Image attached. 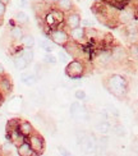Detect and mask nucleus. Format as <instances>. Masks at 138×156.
Returning a JSON list of instances; mask_svg holds the SVG:
<instances>
[{"label": "nucleus", "instance_id": "393cba45", "mask_svg": "<svg viewBox=\"0 0 138 156\" xmlns=\"http://www.w3.org/2000/svg\"><path fill=\"white\" fill-rule=\"evenodd\" d=\"M19 118H13V119H9L6 122V126H5V131H12V129H16L18 128V124H19Z\"/></svg>", "mask_w": 138, "mask_h": 156}, {"label": "nucleus", "instance_id": "6ab92c4d", "mask_svg": "<svg viewBox=\"0 0 138 156\" xmlns=\"http://www.w3.org/2000/svg\"><path fill=\"white\" fill-rule=\"evenodd\" d=\"M13 64H14L16 69H17V70H21V72L26 70V69H27V67L30 66V64L27 63V60H26L21 54L14 56V60H13Z\"/></svg>", "mask_w": 138, "mask_h": 156}, {"label": "nucleus", "instance_id": "9b49d317", "mask_svg": "<svg viewBox=\"0 0 138 156\" xmlns=\"http://www.w3.org/2000/svg\"><path fill=\"white\" fill-rule=\"evenodd\" d=\"M13 91V82H12V78L8 74H4L0 77V92L3 94L4 97L9 96Z\"/></svg>", "mask_w": 138, "mask_h": 156}, {"label": "nucleus", "instance_id": "7c9ffc66", "mask_svg": "<svg viewBox=\"0 0 138 156\" xmlns=\"http://www.w3.org/2000/svg\"><path fill=\"white\" fill-rule=\"evenodd\" d=\"M81 26H83L84 28H87V27H94V22H91V21H83L82 19V23H81Z\"/></svg>", "mask_w": 138, "mask_h": 156}, {"label": "nucleus", "instance_id": "1a4fd4ad", "mask_svg": "<svg viewBox=\"0 0 138 156\" xmlns=\"http://www.w3.org/2000/svg\"><path fill=\"white\" fill-rule=\"evenodd\" d=\"M63 49L69 56L74 58V59H81V55L83 54V49L81 48V44H77V42L72 41V40L65 45Z\"/></svg>", "mask_w": 138, "mask_h": 156}, {"label": "nucleus", "instance_id": "4c0bfd02", "mask_svg": "<svg viewBox=\"0 0 138 156\" xmlns=\"http://www.w3.org/2000/svg\"><path fill=\"white\" fill-rule=\"evenodd\" d=\"M32 3H45V0H32Z\"/></svg>", "mask_w": 138, "mask_h": 156}, {"label": "nucleus", "instance_id": "0eeeda50", "mask_svg": "<svg viewBox=\"0 0 138 156\" xmlns=\"http://www.w3.org/2000/svg\"><path fill=\"white\" fill-rule=\"evenodd\" d=\"M136 19L134 9L129 8V6H124L120 12H118V24L119 26H126Z\"/></svg>", "mask_w": 138, "mask_h": 156}, {"label": "nucleus", "instance_id": "f3484780", "mask_svg": "<svg viewBox=\"0 0 138 156\" xmlns=\"http://www.w3.org/2000/svg\"><path fill=\"white\" fill-rule=\"evenodd\" d=\"M52 6H55V8L62 10L63 13H68L70 10H74V3L72 2V0H58V3Z\"/></svg>", "mask_w": 138, "mask_h": 156}, {"label": "nucleus", "instance_id": "c85d7f7f", "mask_svg": "<svg viewBox=\"0 0 138 156\" xmlns=\"http://www.w3.org/2000/svg\"><path fill=\"white\" fill-rule=\"evenodd\" d=\"M5 12H6V5H5L3 2H0V24H2L3 19H4Z\"/></svg>", "mask_w": 138, "mask_h": 156}, {"label": "nucleus", "instance_id": "cd10ccee", "mask_svg": "<svg viewBox=\"0 0 138 156\" xmlns=\"http://www.w3.org/2000/svg\"><path fill=\"white\" fill-rule=\"evenodd\" d=\"M68 54L67 53H65V51H59V53H58V59L59 60H60L62 63H64V64H67V63H69V59H68Z\"/></svg>", "mask_w": 138, "mask_h": 156}, {"label": "nucleus", "instance_id": "ddd939ff", "mask_svg": "<svg viewBox=\"0 0 138 156\" xmlns=\"http://www.w3.org/2000/svg\"><path fill=\"white\" fill-rule=\"evenodd\" d=\"M5 137H6V140L8 141H10V142H13L16 146H18V145H21L22 142H24L26 138L24 136L18 131V128H16V129H12V131H6V134H5Z\"/></svg>", "mask_w": 138, "mask_h": 156}, {"label": "nucleus", "instance_id": "72a5a7b5", "mask_svg": "<svg viewBox=\"0 0 138 156\" xmlns=\"http://www.w3.org/2000/svg\"><path fill=\"white\" fill-rule=\"evenodd\" d=\"M4 74H5V68H4V66H3V64L0 63V77H2V76H4Z\"/></svg>", "mask_w": 138, "mask_h": 156}, {"label": "nucleus", "instance_id": "b1692460", "mask_svg": "<svg viewBox=\"0 0 138 156\" xmlns=\"http://www.w3.org/2000/svg\"><path fill=\"white\" fill-rule=\"evenodd\" d=\"M42 63L45 66H54V64L58 63V58L55 55H52L51 53H46V55L44 56Z\"/></svg>", "mask_w": 138, "mask_h": 156}, {"label": "nucleus", "instance_id": "9d476101", "mask_svg": "<svg viewBox=\"0 0 138 156\" xmlns=\"http://www.w3.org/2000/svg\"><path fill=\"white\" fill-rule=\"evenodd\" d=\"M111 56H113V62H126L129 58V53L127 49L123 46H114L111 48Z\"/></svg>", "mask_w": 138, "mask_h": 156}, {"label": "nucleus", "instance_id": "37998d69", "mask_svg": "<svg viewBox=\"0 0 138 156\" xmlns=\"http://www.w3.org/2000/svg\"><path fill=\"white\" fill-rule=\"evenodd\" d=\"M2 155H4V154H3V150H2V146H0V156Z\"/></svg>", "mask_w": 138, "mask_h": 156}, {"label": "nucleus", "instance_id": "f03ea898", "mask_svg": "<svg viewBox=\"0 0 138 156\" xmlns=\"http://www.w3.org/2000/svg\"><path fill=\"white\" fill-rule=\"evenodd\" d=\"M64 72H65V76L72 81L81 80L86 74V64H84L82 59H73L69 63H67Z\"/></svg>", "mask_w": 138, "mask_h": 156}, {"label": "nucleus", "instance_id": "4be33fe9", "mask_svg": "<svg viewBox=\"0 0 138 156\" xmlns=\"http://www.w3.org/2000/svg\"><path fill=\"white\" fill-rule=\"evenodd\" d=\"M55 46L56 45L52 42L50 38H45V40L41 41V48L44 49V51H46V53H52V51L55 50Z\"/></svg>", "mask_w": 138, "mask_h": 156}, {"label": "nucleus", "instance_id": "5701e85b", "mask_svg": "<svg viewBox=\"0 0 138 156\" xmlns=\"http://www.w3.org/2000/svg\"><path fill=\"white\" fill-rule=\"evenodd\" d=\"M21 55L26 60H27L28 64H31L32 62H34V59H35V53H34V50H32V49H24V50H22Z\"/></svg>", "mask_w": 138, "mask_h": 156}, {"label": "nucleus", "instance_id": "f704fd0d", "mask_svg": "<svg viewBox=\"0 0 138 156\" xmlns=\"http://www.w3.org/2000/svg\"><path fill=\"white\" fill-rule=\"evenodd\" d=\"M4 100H5V97L3 96V94H2V92H0V106H2L3 104H4Z\"/></svg>", "mask_w": 138, "mask_h": 156}, {"label": "nucleus", "instance_id": "20e7f679", "mask_svg": "<svg viewBox=\"0 0 138 156\" xmlns=\"http://www.w3.org/2000/svg\"><path fill=\"white\" fill-rule=\"evenodd\" d=\"M27 141L30 142V145L32 147V150H34L37 155H42L44 151H45V147H46V144H45V138L42 136L38 133V132H34L30 137L27 138Z\"/></svg>", "mask_w": 138, "mask_h": 156}, {"label": "nucleus", "instance_id": "4468645a", "mask_svg": "<svg viewBox=\"0 0 138 156\" xmlns=\"http://www.w3.org/2000/svg\"><path fill=\"white\" fill-rule=\"evenodd\" d=\"M17 155H19V156H37V154L32 150V147L27 140L17 146Z\"/></svg>", "mask_w": 138, "mask_h": 156}, {"label": "nucleus", "instance_id": "a19ab883", "mask_svg": "<svg viewBox=\"0 0 138 156\" xmlns=\"http://www.w3.org/2000/svg\"><path fill=\"white\" fill-rule=\"evenodd\" d=\"M133 2V5H138V0H132Z\"/></svg>", "mask_w": 138, "mask_h": 156}, {"label": "nucleus", "instance_id": "a878e982", "mask_svg": "<svg viewBox=\"0 0 138 156\" xmlns=\"http://www.w3.org/2000/svg\"><path fill=\"white\" fill-rule=\"evenodd\" d=\"M113 131H114V133L118 136V137H124V136L127 134L126 128H124L122 124H116V126L113 128Z\"/></svg>", "mask_w": 138, "mask_h": 156}, {"label": "nucleus", "instance_id": "c756f323", "mask_svg": "<svg viewBox=\"0 0 138 156\" xmlns=\"http://www.w3.org/2000/svg\"><path fill=\"white\" fill-rule=\"evenodd\" d=\"M108 114H111V115H114L115 118L116 116H119V112H118V109L113 105H109L108 106Z\"/></svg>", "mask_w": 138, "mask_h": 156}, {"label": "nucleus", "instance_id": "6e6552de", "mask_svg": "<svg viewBox=\"0 0 138 156\" xmlns=\"http://www.w3.org/2000/svg\"><path fill=\"white\" fill-rule=\"evenodd\" d=\"M69 32V37H70V40L72 41H74L77 44H84V42H87V31L86 28L83 27V26H80V27H77V28H72V30H68Z\"/></svg>", "mask_w": 138, "mask_h": 156}, {"label": "nucleus", "instance_id": "aec40b11", "mask_svg": "<svg viewBox=\"0 0 138 156\" xmlns=\"http://www.w3.org/2000/svg\"><path fill=\"white\" fill-rule=\"evenodd\" d=\"M14 22L19 26H27L30 23V18L27 16V13H24L23 10H19L16 13V16H14Z\"/></svg>", "mask_w": 138, "mask_h": 156}, {"label": "nucleus", "instance_id": "2f4dec72", "mask_svg": "<svg viewBox=\"0 0 138 156\" xmlns=\"http://www.w3.org/2000/svg\"><path fill=\"white\" fill-rule=\"evenodd\" d=\"M58 150H59V154H60V155H70V152L67 151V150H65L64 147H62V146H59Z\"/></svg>", "mask_w": 138, "mask_h": 156}, {"label": "nucleus", "instance_id": "f257e3e1", "mask_svg": "<svg viewBox=\"0 0 138 156\" xmlns=\"http://www.w3.org/2000/svg\"><path fill=\"white\" fill-rule=\"evenodd\" d=\"M104 86L111 95L120 100L126 99L128 95V91H129L127 78L119 73L109 74L106 77V80L104 81Z\"/></svg>", "mask_w": 138, "mask_h": 156}, {"label": "nucleus", "instance_id": "7ed1b4c3", "mask_svg": "<svg viewBox=\"0 0 138 156\" xmlns=\"http://www.w3.org/2000/svg\"><path fill=\"white\" fill-rule=\"evenodd\" d=\"M49 38L54 42L55 45L60 48H64L69 41H70V37H69V32L68 30L65 28H62V27H55V28H51L48 34Z\"/></svg>", "mask_w": 138, "mask_h": 156}, {"label": "nucleus", "instance_id": "e433bc0d", "mask_svg": "<svg viewBox=\"0 0 138 156\" xmlns=\"http://www.w3.org/2000/svg\"><path fill=\"white\" fill-rule=\"evenodd\" d=\"M26 5H27V0H21V6L22 8H24Z\"/></svg>", "mask_w": 138, "mask_h": 156}, {"label": "nucleus", "instance_id": "f8f14e48", "mask_svg": "<svg viewBox=\"0 0 138 156\" xmlns=\"http://www.w3.org/2000/svg\"><path fill=\"white\" fill-rule=\"evenodd\" d=\"M24 34H26V32H24V30H23L22 26H19V24L12 26L10 30H9L10 41H12V42H14V44L21 42V40H22V37H23Z\"/></svg>", "mask_w": 138, "mask_h": 156}, {"label": "nucleus", "instance_id": "bb28decb", "mask_svg": "<svg viewBox=\"0 0 138 156\" xmlns=\"http://www.w3.org/2000/svg\"><path fill=\"white\" fill-rule=\"evenodd\" d=\"M74 96L78 101H84L87 99V94H86V91H83V90H77L74 92Z\"/></svg>", "mask_w": 138, "mask_h": 156}, {"label": "nucleus", "instance_id": "423d86ee", "mask_svg": "<svg viewBox=\"0 0 138 156\" xmlns=\"http://www.w3.org/2000/svg\"><path fill=\"white\" fill-rule=\"evenodd\" d=\"M69 113L74 119H80V120H88L90 119V115L87 113V110L81 105L80 101L72 102V105L69 108Z\"/></svg>", "mask_w": 138, "mask_h": 156}, {"label": "nucleus", "instance_id": "2eb2a0df", "mask_svg": "<svg viewBox=\"0 0 138 156\" xmlns=\"http://www.w3.org/2000/svg\"><path fill=\"white\" fill-rule=\"evenodd\" d=\"M18 131L21 132L26 138H28L30 136L35 132V128H34V126H32L31 122L21 119V120H19V124H18Z\"/></svg>", "mask_w": 138, "mask_h": 156}, {"label": "nucleus", "instance_id": "c9c22d12", "mask_svg": "<svg viewBox=\"0 0 138 156\" xmlns=\"http://www.w3.org/2000/svg\"><path fill=\"white\" fill-rule=\"evenodd\" d=\"M133 9H134V14H136V19H137L138 18V5H134Z\"/></svg>", "mask_w": 138, "mask_h": 156}, {"label": "nucleus", "instance_id": "58836bf2", "mask_svg": "<svg viewBox=\"0 0 138 156\" xmlns=\"http://www.w3.org/2000/svg\"><path fill=\"white\" fill-rule=\"evenodd\" d=\"M0 2H3V3L5 4V5H8V4L10 3V0H0Z\"/></svg>", "mask_w": 138, "mask_h": 156}, {"label": "nucleus", "instance_id": "ea45409f", "mask_svg": "<svg viewBox=\"0 0 138 156\" xmlns=\"http://www.w3.org/2000/svg\"><path fill=\"white\" fill-rule=\"evenodd\" d=\"M133 129H134V132H136V133H138V127H137V126H134Z\"/></svg>", "mask_w": 138, "mask_h": 156}, {"label": "nucleus", "instance_id": "79ce46f5", "mask_svg": "<svg viewBox=\"0 0 138 156\" xmlns=\"http://www.w3.org/2000/svg\"><path fill=\"white\" fill-rule=\"evenodd\" d=\"M134 151H136V154H138V145L134 147Z\"/></svg>", "mask_w": 138, "mask_h": 156}, {"label": "nucleus", "instance_id": "dca6fc26", "mask_svg": "<svg viewBox=\"0 0 138 156\" xmlns=\"http://www.w3.org/2000/svg\"><path fill=\"white\" fill-rule=\"evenodd\" d=\"M21 81L23 84H26V86H34V84H36V82L38 81V77L36 76V73H32V72H24L21 76Z\"/></svg>", "mask_w": 138, "mask_h": 156}, {"label": "nucleus", "instance_id": "473e14b6", "mask_svg": "<svg viewBox=\"0 0 138 156\" xmlns=\"http://www.w3.org/2000/svg\"><path fill=\"white\" fill-rule=\"evenodd\" d=\"M45 3L49 4L50 6H52V5H55V4L58 3V0H45Z\"/></svg>", "mask_w": 138, "mask_h": 156}, {"label": "nucleus", "instance_id": "a211bd4d", "mask_svg": "<svg viewBox=\"0 0 138 156\" xmlns=\"http://www.w3.org/2000/svg\"><path fill=\"white\" fill-rule=\"evenodd\" d=\"M95 131L98 134H108L111 131V124L108 120H101L95 126Z\"/></svg>", "mask_w": 138, "mask_h": 156}, {"label": "nucleus", "instance_id": "39448f33", "mask_svg": "<svg viewBox=\"0 0 138 156\" xmlns=\"http://www.w3.org/2000/svg\"><path fill=\"white\" fill-rule=\"evenodd\" d=\"M82 23V17L80 14V12L74 10H70L68 13H65V17H64V26L67 27L68 30L72 28H77L80 27Z\"/></svg>", "mask_w": 138, "mask_h": 156}, {"label": "nucleus", "instance_id": "412c9836", "mask_svg": "<svg viewBox=\"0 0 138 156\" xmlns=\"http://www.w3.org/2000/svg\"><path fill=\"white\" fill-rule=\"evenodd\" d=\"M35 42H36V41H35L34 35H31V34H24L19 44H21L22 48H24V49H32V48L35 46Z\"/></svg>", "mask_w": 138, "mask_h": 156}]
</instances>
